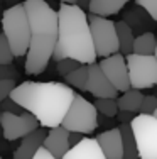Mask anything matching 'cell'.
Returning <instances> with one entry per match:
<instances>
[{"mask_svg": "<svg viewBox=\"0 0 157 159\" xmlns=\"http://www.w3.org/2000/svg\"><path fill=\"white\" fill-rule=\"evenodd\" d=\"M59 2H63V3H76V0H59Z\"/></svg>", "mask_w": 157, "mask_h": 159, "instance_id": "34", "label": "cell"}, {"mask_svg": "<svg viewBox=\"0 0 157 159\" xmlns=\"http://www.w3.org/2000/svg\"><path fill=\"white\" fill-rule=\"evenodd\" d=\"M0 125H2L3 137L7 141H17L39 129L41 124L32 113L24 110L22 113L0 112Z\"/></svg>", "mask_w": 157, "mask_h": 159, "instance_id": "9", "label": "cell"}, {"mask_svg": "<svg viewBox=\"0 0 157 159\" xmlns=\"http://www.w3.org/2000/svg\"><path fill=\"white\" fill-rule=\"evenodd\" d=\"M135 3L147 12V16L157 22V0H135Z\"/></svg>", "mask_w": 157, "mask_h": 159, "instance_id": "25", "label": "cell"}, {"mask_svg": "<svg viewBox=\"0 0 157 159\" xmlns=\"http://www.w3.org/2000/svg\"><path fill=\"white\" fill-rule=\"evenodd\" d=\"M69 134L71 132L68 129H64L63 125L52 127L49 129L46 135V141H44V149H47L54 157L63 159L64 154L71 149V142H69Z\"/></svg>", "mask_w": 157, "mask_h": 159, "instance_id": "13", "label": "cell"}, {"mask_svg": "<svg viewBox=\"0 0 157 159\" xmlns=\"http://www.w3.org/2000/svg\"><path fill=\"white\" fill-rule=\"evenodd\" d=\"M154 117H155V119H157V110H155V112H154Z\"/></svg>", "mask_w": 157, "mask_h": 159, "instance_id": "35", "label": "cell"}, {"mask_svg": "<svg viewBox=\"0 0 157 159\" xmlns=\"http://www.w3.org/2000/svg\"><path fill=\"white\" fill-rule=\"evenodd\" d=\"M155 48H157V37L152 32H142L133 41V52L135 54L152 56L155 54Z\"/></svg>", "mask_w": 157, "mask_h": 159, "instance_id": "19", "label": "cell"}, {"mask_svg": "<svg viewBox=\"0 0 157 159\" xmlns=\"http://www.w3.org/2000/svg\"><path fill=\"white\" fill-rule=\"evenodd\" d=\"M107 159H123V137L120 127H111L103 130L96 137Z\"/></svg>", "mask_w": 157, "mask_h": 159, "instance_id": "12", "label": "cell"}, {"mask_svg": "<svg viewBox=\"0 0 157 159\" xmlns=\"http://www.w3.org/2000/svg\"><path fill=\"white\" fill-rule=\"evenodd\" d=\"M46 135H47L46 127H39L34 132L27 134L25 137H22L19 147L14 151V159H32L39 152L41 147L44 146Z\"/></svg>", "mask_w": 157, "mask_h": 159, "instance_id": "14", "label": "cell"}, {"mask_svg": "<svg viewBox=\"0 0 157 159\" xmlns=\"http://www.w3.org/2000/svg\"><path fill=\"white\" fill-rule=\"evenodd\" d=\"M98 64L102 66V70L107 75V78L113 83V86L120 93L132 88L130 76H129V64H127V58L123 54H120V52L111 54L108 58H103Z\"/></svg>", "mask_w": 157, "mask_h": 159, "instance_id": "10", "label": "cell"}, {"mask_svg": "<svg viewBox=\"0 0 157 159\" xmlns=\"http://www.w3.org/2000/svg\"><path fill=\"white\" fill-rule=\"evenodd\" d=\"M63 159H107V156L103 154L96 139L85 137L81 142L71 147Z\"/></svg>", "mask_w": 157, "mask_h": 159, "instance_id": "15", "label": "cell"}, {"mask_svg": "<svg viewBox=\"0 0 157 159\" xmlns=\"http://www.w3.org/2000/svg\"><path fill=\"white\" fill-rule=\"evenodd\" d=\"M58 16V44H56L52 59L58 63L64 58H71L80 61L81 64H93L98 54L93 43L88 14L76 3L61 2Z\"/></svg>", "mask_w": 157, "mask_h": 159, "instance_id": "3", "label": "cell"}, {"mask_svg": "<svg viewBox=\"0 0 157 159\" xmlns=\"http://www.w3.org/2000/svg\"><path fill=\"white\" fill-rule=\"evenodd\" d=\"M154 56H155V58H157V48H155V54H154Z\"/></svg>", "mask_w": 157, "mask_h": 159, "instance_id": "36", "label": "cell"}, {"mask_svg": "<svg viewBox=\"0 0 157 159\" xmlns=\"http://www.w3.org/2000/svg\"><path fill=\"white\" fill-rule=\"evenodd\" d=\"M19 78V71L12 64H0V80H15Z\"/></svg>", "mask_w": 157, "mask_h": 159, "instance_id": "28", "label": "cell"}, {"mask_svg": "<svg viewBox=\"0 0 157 159\" xmlns=\"http://www.w3.org/2000/svg\"><path fill=\"white\" fill-rule=\"evenodd\" d=\"M95 107L98 110V113H102L103 117H108V119L117 117V113L120 112L117 98H96Z\"/></svg>", "mask_w": 157, "mask_h": 159, "instance_id": "22", "label": "cell"}, {"mask_svg": "<svg viewBox=\"0 0 157 159\" xmlns=\"http://www.w3.org/2000/svg\"><path fill=\"white\" fill-rule=\"evenodd\" d=\"M69 132H80V134H91L98 127V110L95 103L88 102L85 97H74L68 113L61 124Z\"/></svg>", "mask_w": 157, "mask_h": 159, "instance_id": "5", "label": "cell"}, {"mask_svg": "<svg viewBox=\"0 0 157 159\" xmlns=\"http://www.w3.org/2000/svg\"><path fill=\"white\" fill-rule=\"evenodd\" d=\"M129 64V76L132 88L145 90L157 86V58L130 52L125 56Z\"/></svg>", "mask_w": 157, "mask_h": 159, "instance_id": "7", "label": "cell"}, {"mask_svg": "<svg viewBox=\"0 0 157 159\" xmlns=\"http://www.w3.org/2000/svg\"><path fill=\"white\" fill-rule=\"evenodd\" d=\"M2 32L9 39L10 48L15 58L27 56L29 46H31V24L25 12L24 3H15L3 10L2 16Z\"/></svg>", "mask_w": 157, "mask_h": 159, "instance_id": "4", "label": "cell"}, {"mask_svg": "<svg viewBox=\"0 0 157 159\" xmlns=\"http://www.w3.org/2000/svg\"><path fill=\"white\" fill-rule=\"evenodd\" d=\"M117 34H118V43H120V52H123L125 56L133 52L135 36H133V31L129 22H125V20L117 22Z\"/></svg>", "mask_w": 157, "mask_h": 159, "instance_id": "20", "label": "cell"}, {"mask_svg": "<svg viewBox=\"0 0 157 159\" xmlns=\"http://www.w3.org/2000/svg\"><path fill=\"white\" fill-rule=\"evenodd\" d=\"M88 68H89V75H88V83H86V92L91 93L95 98H117V95L120 92L107 78L102 66L93 63V64H88Z\"/></svg>", "mask_w": 157, "mask_h": 159, "instance_id": "11", "label": "cell"}, {"mask_svg": "<svg viewBox=\"0 0 157 159\" xmlns=\"http://www.w3.org/2000/svg\"><path fill=\"white\" fill-rule=\"evenodd\" d=\"M89 2H91V0H76V5H80L83 10H85V9L88 10V9H89Z\"/></svg>", "mask_w": 157, "mask_h": 159, "instance_id": "33", "label": "cell"}, {"mask_svg": "<svg viewBox=\"0 0 157 159\" xmlns=\"http://www.w3.org/2000/svg\"><path fill=\"white\" fill-rule=\"evenodd\" d=\"M120 130H122V137H123V159H140L132 125L130 124H122Z\"/></svg>", "mask_w": 157, "mask_h": 159, "instance_id": "18", "label": "cell"}, {"mask_svg": "<svg viewBox=\"0 0 157 159\" xmlns=\"http://www.w3.org/2000/svg\"><path fill=\"white\" fill-rule=\"evenodd\" d=\"M25 12L31 24V46L25 56V73L41 75L54 56L58 44L59 16L46 0H25Z\"/></svg>", "mask_w": 157, "mask_h": 159, "instance_id": "2", "label": "cell"}, {"mask_svg": "<svg viewBox=\"0 0 157 159\" xmlns=\"http://www.w3.org/2000/svg\"><path fill=\"white\" fill-rule=\"evenodd\" d=\"M14 51L10 48L9 39L5 37V34H0V64H12L14 61Z\"/></svg>", "mask_w": 157, "mask_h": 159, "instance_id": "23", "label": "cell"}, {"mask_svg": "<svg viewBox=\"0 0 157 159\" xmlns=\"http://www.w3.org/2000/svg\"><path fill=\"white\" fill-rule=\"evenodd\" d=\"M15 80H0V103L10 97V93L15 90Z\"/></svg>", "mask_w": 157, "mask_h": 159, "instance_id": "27", "label": "cell"}, {"mask_svg": "<svg viewBox=\"0 0 157 159\" xmlns=\"http://www.w3.org/2000/svg\"><path fill=\"white\" fill-rule=\"evenodd\" d=\"M74 97L76 93L69 85L58 81H24L10 93L22 110L32 113L46 129L61 125Z\"/></svg>", "mask_w": 157, "mask_h": 159, "instance_id": "1", "label": "cell"}, {"mask_svg": "<svg viewBox=\"0 0 157 159\" xmlns=\"http://www.w3.org/2000/svg\"><path fill=\"white\" fill-rule=\"evenodd\" d=\"M85 139V134H80V132H71L69 134V142H71V147L76 146L78 142H81Z\"/></svg>", "mask_w": 157, "mask_h": 159, "instance_id": "32", "label": "cell"}, {"mask_svg": "<svg viewBox=\"0 0 157 159\" xmlns=\"http://www.w3.org/2000/svg\"><path fill=\"white\" fill-rule=\"evenodd\" d=\"M140 159H157V119L139 113L130 122Z\"/></svg>", "mask_w": 157, "mask_h": 159, "instance_id": "8", "label": "cell"}, {"mask_svg": "<svg viewBox=\"0 0 157 159\" xmlns=\"http://www.w3.org/2000/svg\"><path fill=\"white\" fill-rule=\"evenodd\" d=\"M129 0H91L89 2V14L102 17H110L115 14H120V10L127 5Z\"/></svg>", "mask_w": 157, "mask_h": 159, "instance_id": "16", "label": "cell"}, {"mask_svg": "<svg viewBox=\"0 0 157 159\" xmlns=\"http://www.w3.org/2000/svg\"><path fill=\"white\" fill-rule=\"evenodd\" d=\"M155 110H157V97L145 95L144 102H142V107H140V113H144V115H154Z\"/></svg>", "mask_w": 157, "mask_h": 159, "instance_id": "26", "label": "cell"}, {"mask_svg": "<svg viewBox=\"0 0 157 159\" xmlns=\"http://www.w3.org/2000/svg\"><path fill=\"white\" fill-rule=\"evenodd\" d=\"M32 159H58V157H54V156H52V154H51L47 149L41 147V149H39V152H37V154H36V156L32 157Z\"/></svg>", "mask_w": 157, "mask_h": 159, "instance_id": "31", "label": "cell"}, {"mask_svg": "<svg viewBox=\"0 0 157 159\" xmlns=\"http://www.w3.org/2000/svg\"><path fill=\"white\" fill-rule=\"evenodd\" d=\"M80 66H81L80 61H76V59H71V58H64V59H61V61L56 63V70H58V73L61 75L63 78H66L69 73H73V71L78 70Z\"/></svg>", "mask_w": 157, "mask_h": 159, "instance_id": "24", "label": "cell"}, {"mask_svg": "<svg viewBox=\"0 0 157 159\" xmlns=\"http://www.w3.org/2000/svg\"><path fill=\"white\" fill-rule=\"evenodd\" d=\"M139 113H133V112H127V110H120L117 113V119L120 120L122 124H130Z\"/></svg>", "mask_w": 157, "mask_h": 159, "instance_id": "30", "label": "cell"}, {"mask_svg": "<svg viewBox=\"0 0 157 159\" xmlns=\"http://www.w3.org/2000/svg\"><path fill=\"white\" fill-rule=\"evenodd\" d=\"M20 105L17 103V102H14L12 98H7V100H3L2 103H0V112H12V113H22V112H19L20 110Z\"/></svg>", "mask_w": 157, "mask_h": 159, "instance_id": "29", "label": "cell"}, {"mask_svg": "<svg viewBox=\"0 0 157 159\" xmlns=\"http://www.w3.org/2000/svg\"><path fill=\"white\" fill-rule=\"evenodd\" d=\"M0 159H2V157H0Z\"/></svg>", "mask_w": 157, "mask_h": 159, "instance_id": "37", "label": "cell"}, {"mask_svg": "<svg viewBox=\"0 0 157 159\" xmlns=\"http://www.w3.org/2000/svg\"><path fill=\"white\" fill-rule=\"evenodd\" d=\"M144 93L137 88H130L127 92H123L120 97L117 98L118 102V108L127 112H133V113H140V107L144 102Z\"/></svg>", "mask_w": 157, "mask_h": 159, "instance_id": "17", "label": "cell"}, {"mask_svg": "<svg viewBox=\"0 0 157 159\" xmlns=\"http://www.w3.org/2000/svg\"><path fill=\"white\" fill-rule=\"evenodd\" d=\"M88 75H89L88 64H81L78 70H74L73 73H69L64 80H66V83H68L71 88H78V90H81V92H86Z\"/></svg>", "mask_w": 157, "mask_h": 159, "instance_id": "21", "label": "cell"}, {"mask_svg": "<svg viewBox=\"0 0 157 159\" xmlns=\"http://www.w3.org/2000/svg\"><path fill=\"white\" fill-rule=\"evenodd\" d=\"M88 20H89V29H91L96 54L100 58H108L111 54L120 52L117 22L102 16H95V14H88Z\"/></svg>", "mask_w": 157, "mask_h": 159, "instance_id": "6", "label": "cell"}]
</instances>
